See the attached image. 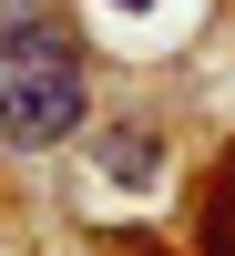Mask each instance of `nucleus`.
<instances>
[{"mask_svg":"<svg viewBox=\"0 0 235 256\" xmlns=\"http://www.w3.org/2000/svg\"><path fill=\"white\" fill-rule=\"evenodd\" d=\"M0 134L31 154L82 134V52L61 20H41V0H0Z\"/></svg>","mask_w":235,"mask_h":256,"instance_id":"f257e3e1","label":"nucleus"},{"mask_svg":"<svg viewBox=\"0 0 235 256\" xmlns=\"http://www.w3.org/2000/svg\"><path fill=\"white\" fill-rule=\"evenodd\" d=\"M102 164H113L123 184H143V174H154V144H143V134H113V144H102Z\"/></svg>","mask_w":235,"mask_h":256,"instance_id":"f03ea898","label":"nucleus"},{"mask_svg":"<svg viewBox=\"0 0 235 256\" xmlns=\"http://www.w3.org/2000/svg\"><path fill=\"white\" fill-rule=\"evenodd\" d=\"M215 256H235V164H225V184H215Z\"/></svg>","mask_w":235,"mask_h":256,"instance_id":"7ed1b4c3","label":"nucleus"},{"mask_svg":"<svg viewBox=\"0 0 235 256\" xmlns=\"http://www.w3.org/2000/svg\"><path fill=\"white\" fill-rule=\"evenodd\" d=\"M113 10H143V0H113Z\"/></svg>","mask_w":235,"mask_h":256,"instance_id":"20e7f679","label":"nucleus"}]
</instances>
